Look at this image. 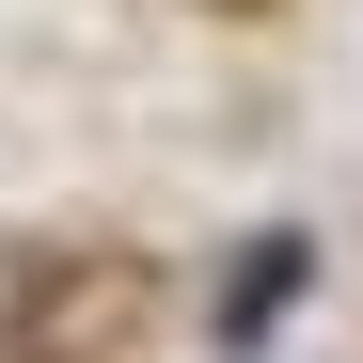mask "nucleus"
I'll return each instance as SVG.
<instances>
[{"mask_svg":"<svg viewBox=\"0 0 363 363\" xmlns=\"http://www.w3.org/2000/svg\"><path fill=\"white\" fill-rule=\"evenodd\" d=\"M221 16H269V0H221Z\"/></svg>","mask_w":363,"mask_h":363,"instance_id":"nucleus-1","label":"nucleus"}]
</instances>
